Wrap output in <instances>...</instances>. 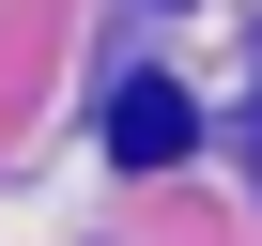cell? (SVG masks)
<instances>
[{
	"label": "cell",
	"mask_w": 262,
	"mask_h": 246,
	"mask_svg": "<svg viewBox=\"0 0 262 246\" xmlns=\"http://www.w3.org/2000/svg\"><path fill=\"white\" fill-rule=\"evenodd\" d=\"M108 154H123V169H185V154H201V108H185L170 77H123V92H108Z\"/></svg>",
	"instance_id": "cell-1"
},
{
	"label": "cell",
	"mask_w": 262,
	"mask_h": 246,
	"mask_svg": "<svg viewBox=\"0 0 262 246\" xmlns=\"http://www.w3.org/2000/svg\"><path fill=\"white\" fill-rule=\"evenodd\" d=\"M247 154H262V108H247Z\"/></svg>",
	"instance_id": "cell-2"
}]
</instances>
